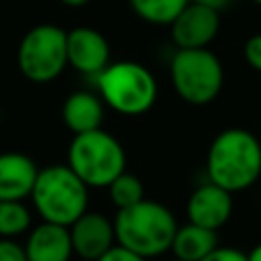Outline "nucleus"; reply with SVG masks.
I'll return each mask as SVG.
<instances>
[{
    "instance_id": "obj_1",
    "label": "nucleus",
    "mask_w": 261,
    "mask_h": 261,
    "mask_svg": "<svg viewBox=\"0 0 261 261\" xmlns=\"http://www.w3.org/2000/svg\"><path fill=\"white\" fill-rule=\"evenodd\" d=\"M208 179L230 194L251 188L261 175V143L247 128H226L214 137L206 155Z\"/></svg>"
},
{
    "instance_id": "obj_2",
    "label": "nucleus",
    "mask_w": 261,
    "mask_h": 261,
    "mask_svg": "<svg viewBox=\"0 0 261 261\" xmlns=\"http://www.w3.org/2000/svg\"><path fill=\"white\" fill-rule=\"evenodd\" d=\"M175 230L177 222L171 210L147 198L135 206L118 210L114 218L116 243L145 259L169 251Z\"/></svg>"
},
{
    "instance_id": "obj_3",
    "label": "nucleus",
    "mask_w": 261,
    "mask_h": 261,
    "mask_svg": "<svg viewBox=\"0 0 261 261\" xmlns=\"http://www.w3.org/2000/svg\"><path fill=\"white\" fill-rule=\"evenodd\" d=\"M31 200L43 220L69 226L88 210V186L69 165H49L39 169Z\"/></svg>"
},
{
    "instance_id": "obj_4",
    "label": "nucleus",
    "mask_w": 261,
    "mask_h": 261,
    "mask_svg": "<svg viewBox=\"0 0 261 261\" xmlns=\"http://www.w3.org/2000/svg\"><path fill=\"white\" fill-rule=\"evenodd\" d=\"M100 98L122 116H141L157 100V82L153 73L137 61L108 63L96 75Z\"/></svg>"
},
{
    "instance_id": "obj_5",
    "label": "nucleus",
    "mask_w": 261,
    "mask_h": 261,
    "mask_svg": "<svg viewBox=\"0 0 261 261\" xmlns=\"http://www.w3.org/2000/svg\"><path fill=\"white\" fill-rule=\"evenodd\" d=\"M67 165L88 188H108L126 171V155L116 137L96 128L73 135L67 149Z\"/></svg>"
},
{
    "instance_id": "obj_6",
    "label": "nucleus",
    "mask_w": 261,
    "mask_h": 261,
    "mask_svg": "<svg viewBox=\"0 0 261 261\" xmlns=\"http://www.w3.org/2000/svg\"><path fill=\"white\" fill-rule=\"evenodd\" d=\"M171 86L175 94L194 106L212 102L224 84L220 59L208 49H177L169 65Z\"/></svg>"
},
{
    "instance_id": "obj_7",
    "label": "nucleus",
    "mask_w": 261,
    "mask_h": 261,
    "mask_svg": "<svg viewBox=\"0 0 261 261\" xmlns=\"http://www.w3.org/2000/svg\"><path fill=\"white\" fill-rule=\"evenodd\" d=\"M16 65L35 84L53 82L67 65V33L47 22L29 29L18 43Z\"/></svg>"
},
{
    "instance_id": "obj_8",
    "label": "nucleus",
    "mask_w": 261,
    "mask_h": 261,
    "mask_svg": "<svg viewBox=\"0 0 261 261\" xmlns=\"http://www.w3.org/2000/svg\"><path fill=\"white\" fill-rule=\"evenodd\" d=\"M220 29V12L190 0L188 6L169 24L171 41L177 49H204Z\"/></svg>"
},
{
    "instance_id": "obj_9",
    "label": "nucleus",
    "mask_w": 261,
    "mask_h": 261,
    "mask_svg": "<svg viewBox=\"0 0 261 261\" xmlns=\"http://www.w3.org/2000/svg\"><path fill=\"white\" fill-rule=\"evenodd\" d=\"M69 237L73 255L84 261H98L112 245H116L114 222L98 212H84L73 224H69Z\"/></svg>"
},
{
    "instance_id": "obj_10",
    "label": "nucleus",
    "mask_w": 261,
    "mask_h": 261,
    "mask_svg": "<svg viewBox=\"0 0 261 261\" xmlns=\"http://www.w3.org/2000/svg\"><path fill=\"white\" fill-rule=\"evenodd\" d=\"M110 63V45L106 37L90 27L67 31V65L86 75H98Z\"/></svg>"
},
{
    "instance_id": "obj_11",
    "label": "nucleus",
    "mask_w": 261,
    "mask_h": 261,
    "mask_svg": "<svg viewBox=\"0 0 261 261\" xmlns=\"http://www.w3.org/2000/svg\"><path fill=\"white\" fill-rule=\"evenodd\" d=\"M186 214L188 222L218 230L228 222L232 214V194L208 181L192 192L186 206Z\"/></svg>"
},
{
    "instance_id": "obj_12",
    "label": "nucleus",
    "mask_w": 261,
    "mask_h": 261,
    "mask_svg": "<svg viewBox=\"0 0 261 261\" xmlns=\"http://www.w3.org/2000/svg\"><path fill=\"white\" fill-rule=\"evenodd\" d=\"M39 175L37 163L20 151L0 153V200L31 198Z\"/></svg>"
},
{
    "instance_id": "obj_13",
    "label": "nucleus",
    "mask_w": 261,
    "mask_h": 261,
    "mask_svg": "<svg viewBox=\"0 0 261 261\" xmlns=\"http://www.w3.org/2000/svg\"><path fill=\"white\" fill-rule=\"evenodd\" d=\"M29 261H69L73 255L69 226L43 220L24 243Z\"/></svg>"
},
{
    "instance_id": "obj_14",
    "label": "nucleus",
    "mask_w": 261,
    "mask_h": 261,
    "mask_svg": "<svg viewBox=\"0 0 261 261\" xmlns=\"http://www.w3.org/2000/svg\"><path fill=\"white\" fill-rule=\"evenodd\" d=\"M61 118L73 135L102 128L104 102L92 92H73L61 106Z\"/></svg>"
},
{
    "instance_id": "obj_15",
    "label": "nucleus",
    "mask_w": 261,
    "mask_h": 261,
    "mask_svg": "<svg viewBox=\"0 0 261 261\" xmlns=\"http://www.w3.org/2000/svg\"><path fill=\"white\" fill-rule=\"evenodd\" d=\"M216 247H218L216 230L188 222L184 226H177L169 251L173 253L175 259L181 261H202Z\"/></svg>"
},
{
    "instance_id": "obj_16",
    "label": "nucleus",
    "mask_w": 261,
    "mask_h": 261,
    "mask_svg": "<svg viewBox=\"0 0 261 261\" xmlns=\"http://www.w3.org/2000/svg\"><path fill=\"white\" fill-rule=\"evenodd\" d=\"M133 12L151 24H171L190 0H128Z\"/></svg>"
},
{
    "instance_id": "obj_17",
    "label": "nucleus",
    "mask_w": 261,
    "mask_h": 261,
    "mask_svg": "<svg viewBox=\"0 0 261 261\" xmlns=\"http://www.w3.org/2000/svg\"><path fill=\"white\" fill-rule=\"evenodd\" d=\"M31 226V212L22 200H0V237L14 239Z\"/></svg>"
},
{
    "instance_id": "obj_18",
    "label": "nucleus",
    "mask_w": 261,
    "mask_h": 261,
    "mask_svg": "<svg viewBox=\"0 0 261 261\" xmlns=\"http://www.w3.org/2000/svg\"><path fill=\"white\" fill-rule=\"evenodd\" d=\"M108 196L112 200V204L122 210V208H128V206H135L139 204L141 200H145V188H143V181L128 173V171H122L108 188Z\"/></svg>"
},
{
    "instance_id": "obj_19",
    "label": "nucleus",
    "mask_w": 261,
    "mask_h": 261,
    "mask_svg": "<svg viewBox=\"0 0 261 261\" xmlns=\"http://www.w3.org/2000/svg\"><path fill=\"white\" fill-rule=\"evenodd\" d=\"M243 57H245V61H247L255 71L261 73V33L251 35V37L245 41V45H243Z\"/></svg>"
},
{
    "instance_id": "obj_20",
    "label": "nucleus",
    "mask_w": 261,
    "mask_h": 261,
    "mask_svg": "<svg viewBox=\"0 0 261 261\" xmlns=\"http://www.w3.org/2000/svg\"><path fill=\"white\" fill-rule=\"evenodd\" d=\"M0 261H29V257L20 243L0 237Z\"/></svg>"
},
{
    "instance_id": "obj_21",
    "label": "nucleus",
    "mask_w": 261,
    "mask_h": 261,
    "mask_svg": "<svg viewBox=\"0 0 261 261\" xmlns=\"http://www.w3.org/2000/svg\"><path fill=\"white\" fill-rule=\"evenodd\" d=\"M98 261H147L145 257H141L139 253H135V251H130V249H126V247H122V245H112Z\"/></svg>"
},
{
    "instance_id": "obj_22",
    "label": "nucleus",
    "mask_w": 261,
    "mask_h": 261,
    "mask_svg": "<svg viewBox=\"0 0 261 261\" xmlns=\"http://www.w3.org/2000/svg\"><path fill=\"white\" fill-rule=\"evenodd\" d=\"M202 261H249L247 253L234 247H216L210 255H206Z\"/></svg>"
},
{
    "instance_id": "obj_23",
    "label": "nucleus",
    "mask_w": 261,
    "mask_h": 261,
    "mask_svg": "<svg viewBox=\"0 0 261 261\" xmlns=\"http://www.w3.org/2000/svg\"><path fill=\"white\" fill-rule=\"evenodd\" d=\"M194 2H200V4H204V6H208V8L216 10V12H222L224 8L230 6L232 0H194Z\"/></svg>"
},
{
    "instance_id": "obj_24",
    "label": "nucleus",
    "mask_w": 261,
    "mask_h": 261,
    "mask_svg": "<svg viewBox=\"0 0 261 261\" xmlns=\"http://www.w3.org/2000/svg\"><path fill=\"white\" fill-rule=\"evenodd\" d=\"M247 259H249V261H261V243L255 245V247L247 253Z\"/></svg>"
},
{
    "instance_id": "obj_25",
    "label": "nucleus",
    "mask_w": 261,
    "mask_h": 261,
    "mask_svg": "<svg viewBox=\"0 0 261 261\" xmlns=\"http://www.w3.org/2000/svg\"><path fill=\"white\" fill-rule=\"evenodd\" d=\"M61 4H65V6H71V8H77V6H84V4H88L90 0H59Z\"/></svg>"
},
{
    "instance_id": "obj_26",
    "label": "nucleus",
    "mask_w": 261,
    "mask_h": 261,
    "mask_svg": "<svg viewBox=\"0 0 261 261\" xmlns=\"http://www.w3.org/2000/svg\"><path fill=\"white\" fill-rule=\"evenodd\" d=\"M171 261H181V259H175V257H173V259H171Z\"/></svg>"
},
{
    "instance_id": "obj_27",
    "label": "nucleus",
    "mask_w": 261,
    "mask_h": 261,
    "mask_svg": "<svg viewBox=\"0 0 261 261\" xmlns=\"http://www.w3.org/2000/svg\"><path fill=\"white\" fill-rule=\"evenodd\" d=\"M253 2H257V4H261V0H253Z\"/></svg>"
}]
</instances>
